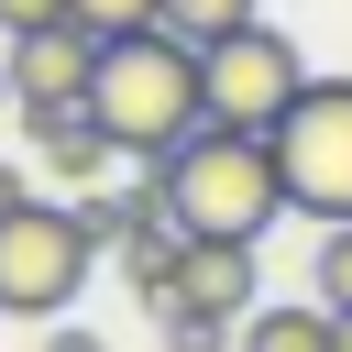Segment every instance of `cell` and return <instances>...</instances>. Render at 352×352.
I'll list each match as a JSON object with an SVG mask.
<instances>
[{
    "mask_svg": "<svg viewBox=\"0 0 352 352\" xmlns=\"http://www.w3.org/2000/svg\"><path fill=\"white\" fill-rule=\"evenodd\" d=\"M143 187H154V209H165L176 242H264L286 220L275 143L264 132H220V121H198L165 165H143Z\"/></svg>",
    "mask_w": 352,
    "mask_h": 352,
    "instance_id": "1",
    "label": "cell"
},
{
    "mask_svg": "<svg viewBox=\"0 0 352 352\" xmlns=\"http://www.w3.org/2000/svg\"><path fill=\"white\" fill-rule=\"evenodd\" d=\"M88 121L110 132V154L132 165H165L198 121H209V77H198V44L187 33H110L99 44V77H88Z\"/></svg>",
    "mask_w": 352,
    "mask_h": 352,
    "instance_id": "2",
    "label": "cell"
},
{
    "mask_svg": "<svg viewBox=\"0 0 352 352\" xmlns=\"http://www.w3.org/2000/svg\"><path fill=\"white\" fill-rule=\"evenodd\" d=\"M88 275H99V242H88L77 198H22V209H0V319L55 330V319L88 297Z\"/></svg>",
    "mask_w": 352,
    "mask_h": 352,
    "instance_id": "3",
    "label": "cell"
},
{
    "mask_svg": "<svg viewBox=\"0 0 352 352\" xmlns=\"http://www.w3.org/2000/svg\"><path fill=\"white\" fill-rule=\"evenodd\" d=\"M264 143H275L286 209H308L319 231H341V220H352V77H308V99H297Z\"/></svg>",
    "mask_w": 352,
    "mask_h": 352,
    "instance_id": "4",
    "label": "cell"
},
{
    "mask_svg": "<svg viewBox=\"0 0 352 352\" xmlns=\"http://www.w3.org/2000/svg\"><path fill=\"white\" fill-rule=\"evenodd\" d=\"M198 77H209V121L220 132H275L297 99H308V66L275 22H242L220 44H198Z\"/></svg>",
    "mask_w": 352,
    "mask_h": 352,
    "instance_id": "5",
    "label": "cell"
},
{
    "mask_svg": "<svg viewBox=\"0 0 352 352\" xmlns=\"http://www.w3.org/2000/svg\"><path fill=\"white\" fill-rule=\"evenodd\" d=\"M0 66H11V99H22V121L44 132V121L88 110V77H99V33L66 11V22H33V33H11V44H0Z\"/></svg>",
    "mask_w": 352,
    "mask_h": 352,
    "instance_id": "6",
    "label": "cell"
},
{
    "mask_svg": "<svg viewBox=\"0 0 352 352\" xmlns=\"http://www.w3.org/2000/svg\"><path fill=\"white\" fill-rule=\"evenodd\" d=\"M176 308H198V319H253L264 308V286H253V242H187L176 253ZM165 308V319H176Z\"/></svg>",
    "mask_w": 352,
    "mask_h": 352,
    "instance_id": "7",
    "label": "cell"
},
{
    "mask_svg": "<svg viewBox=\"0 0 352 352\" xmlns=\"http://www.w3.org/2000/svg\"><path fill=\"white\" fill-rule=\"evenodd\" d=\"M242 352H341V319H330L319 297H297V308H253V319H242Z\"/></svg>",
    "mask_w": 352,
    "mask_h": 352,
    "instance_id": "8",
    "label": "cell"
},
{
    "mask_svg": "<svg viewBox=\"0 0 352 352\" xmlns=\"http://www.w3.org/2000/svg\"><path fill=\"white\" fill-rule=\"evenodd\" d=\"M33 154H44V176H55V187H88V176L110 165V132H99L88 110H66V121H44V132H33Z\"/></svg>",
    "mask_w": 352,
    "mask_h": 352,
    "instance_id": "9",
    "label": "cell"
},
{
    "mask_svg": "<svg viewBox=\"0 0 352 352\" xmlns=\"http://www.w3.org/2000/svg\"><path fill=\"white\" fill-rule=\"evenodd\" d=\"M308 297H319L330 319H352V220L319 231V253H308Z\"/></svg>",
    "mask_w": 352,
    "mask_h": 352,
    "instance_id": "10",
    "label": "cell"
},
{
    "mask_svg": "<svg viewBox=\"0 0 352 352\" xmlns=\"http://www.w3.org/2000/svg\"><path fill=\"white\" fill-rule=\"evenodd\" d=\"M242 22H264V0H165V33H187V44H220Z\"/></svg>",
    "mask_w": 352,
    "mask_h": 352,
    "instance_id": "11",
    "label": "cell"
},
{
    "mask_svg": "<svg viewBox=\"0 0 352 352\" xmlns=\"http://www.w3.org/2000/svg\"><path fill=\"white\" fill-rule=\"evenodd\" d=\"M66 11H77L99 44H110V33H154V22H165V0H66Z\"/></svg>",
    "mask_w": 352,
    "mask_h": 352,
    "instance_id": "12",
    "label": "cell"
},
{
    "mask_svg": "<svg viewBox=\"0 0 352 352\" xmlns=\"http://www.w3.org/2000/svg\"><path fill=\"white\" fill-rule=\"evenodd\" d=\"M165 341H176V352H242V330H231V319H198V308H176Z\"/></svg>",
    "mask_w": 352,
    "mask_h": 352,
    "instance_id": "13",
    "label": "cell"
},
{
    "mask_svg": "<svg viewBox=\"0 0 352 352\" xmlns=\"http://www.w3.org/2000/svg\"><path fill=\"white\" fill-rule=\"evenodd\" d=\"M33 22H66V0H0V33H33Z\"/></svg>",
    "mask_w": 352,
    "mask_h": 352,
    "instance_id": "14",
    "label": "cell"
},
{
    "mask_svg": "<svg viewBox=\"0 0 352 352\" xmlns=\"http://www.w3.org/2000/svg\"><path fill=\"white\" fill-rule=\"evenodd\" d=\"M44 352H110V341H99V330H77V319H55V330H44Z\"/></svg>",
    "mask_w": 352,
    "mask_h": 352,
    "instance_id": "15",
    "label": "cell"
},
{
    "mask_svg": "<svg viewBox=\"0 0 352 352\" xmlns=\"http://www.w3.org/2000/svg\"><path fill=\"white\" fill-rule=\"evenodd\" d=\"M0 110H22V99H11V66H0Z\"/></svg>",
    "mask_w": 352,
    "mask_h": 352,
    "instance_id": "16",
    "label": "cell"
},
{
    "mask_svg": "<svg viewBox=\"0 0 352 352\" xmlns=\"http://www.w3.org/2000/svg\"><path fill=\"white\" fill-rule=\"evenodd\" d=\"M341 352H352V319H341Z\"/></svg>",
    "mask_w": 352,
    "mask_h": 352,
    "instance_id": "17",
    "label": "cell"
}]
</instances>
